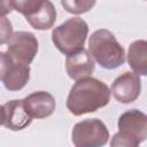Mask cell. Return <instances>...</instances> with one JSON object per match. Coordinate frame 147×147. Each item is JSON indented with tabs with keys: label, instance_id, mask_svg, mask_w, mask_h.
Wrapping results in <instances>:
<instances>
[{
	"label": "cell",
	"instance_id": "6da1fadb",
	"mask_svg": "<svg viewBox=\"0 0 147 147\" xmlns=\"http://www.w3.org/2000/svg\"><path fill=\"white\" fill-rule=\"evenodd\" d=\"M110 94V88L103 82L93 77L83 78L70 88L67 108L75 116L94 113L108 105Z\"/></svg>",
	"mask_w": 147,
	"mask_h": 147
},
{
	"label": "cell",
	"instance_id": "7a4b0ae2",
	"mask_svg": "<svg viewBox=\"0 0 147 147\" xmlns=\"http://www.w3.org/2000/svg\"><path fill=\"white\" fill-rule=\"evenodd\" d=\"M88 52L96 63L107 70H113L125 62V51L115 36L107 29H99L88 40Z\"/></svg>",
	"mask_w": 147,
	"mask_h": 147
},
{
	"label": "cell",
	"instance_id": "3957f363",
	"mask_svg": "<svg viewBox=\"0 0 147 147\" xmlns=\"http://www.w3.org/2000/svg\"><path fill=\"white\" fill-rule=\"evenodd\" d=\"M88 25L80 17H71L52 31V41L64 55L69 56L84 48Z\"/></svg>",
	"mask_w": 147,
	"mask_h": 147
},
{
	"label": "cell",
	"instance_id": "277c9868",
	"mask_svg": "<svg viewBox=\"0 0 147 147\" xmlns=\"http://www.w3.org/2000/svg\"><path fill=\"white\" fill-rule=\"evenodd\" d=\"M13 7L24 15L28 23L36 30H48L56 21V9L48 0H18L13 1Z\"/></svg>",
	"mask_w": 147,
	"mask_h": 147
},
{
	"label": "cell",
	"instance_id": "5b68a950",
	"mask_svg": "<svg viewBox=\"0 0 147 147\" xmlns=\"http://www.w3.org/2000/svg\"><path fill=\"white\" fill-rule=\"evenodd\" d=\"M108 139V129L99 118H87L78 122L71 131V141L75 147H103Z\"/></svg>",
	"mask_w": 147,
	"mask_h": 147
},
{
	"label": "cell",
	"instance_id": "8992f818",
	"mask_svg": "<svg viewBox=\"0 0 147 147\" xmlns=\"http://www.w3.org/2000/svg\"><path fill=\"white\" fill-rule=\"evenodd\" d=\"M38 52V40L32 32L16 31L7 42V53L15 63L29 65Z\"/></svg>",
	"mask_w": 147,
	"mask_h": 147
},
{
	"label": "cell",
	"instance_id": "52a82bcc",
	"mask_svg": "<svg viewBox=\"0 0 147 147\" xmlns=\"http://www.w3.org/2000/svg\"><path fill=\"white\" fill-rule=\"evenodd\" d=\"M110 92L118 102L131 103L136 101L141 92L140 76L131 71L122 74L111 84Z\"/></svg>",
	"mask_w": 147,
	"mask_h": 147
},
{
	"label": "cell",
	"instance_id": "ba28073f",
	"mask_svg": "<svg viewBox=\"0 0 147 147\" xmlns=\"http://www.w3.org/2000/svg\"><path fill=\"white\" fill-rule=\"evenodd\" d=\"M117 126L119 133L134 138L139 142L146 140L147 116L138 109H130L123 113L118 118Z\"/></svg>",
	"mask_w": 147,
	"mask_h": 147
},
{
	"label": "cell",
	"instance_id": "9c48e42d",
	"mask_svg": "<svg viewBox=\"0 0 147 147\" xmlns=\"http://www.w3.org/2000/svg\"><path fill=\"white\" fill-rule=\"evenodd\" d=\"M22 101L25 111L32 119H41L51 116L56 107L54 96L46 91L33 92L26 95Z\"/></svg>",
	"mask_w": 147,
	"mask_h": 147
},
{
	"label": "cell",
	"instance_id": "30bf717a",
	"mask_svg": "<svg viewBox=\"0 0 147 147\" xmlns=\"http://www.w3.org/2000/svg\"><path fill=\"white\" fill-rule=\"evenodd\" d=\"M94 60L92 59L90 52L85 48L67 56L65 71L68 76L76 82L90 77L94 72Z\"/></svg>",
	"mask_w": 147,
	"mask_h": 147
},
{
	"label": "cell",
	"instance_id": "8fae6325",
	"mask_svg": "<svg viewBox=\"0 0 147 147\" xmlns=\"http://www.w3.org/2000/svg\"><path fill=\"white\" fill-rule=\"evenodd\" d=\"M5 122L3 125L11 131H21L28 127L32 118L24 109L22 100H10L3 105Z\"/></svg>",
	"mask_w": 147,
	"mask_h": 147
},
{
	"label": "cell",
	"instance_id": "7c38bea8",
	"mask_svg": "<svg viewBox=\"0 0 147 147\" xmlns=\"http://www.w3.org/2000/svg\"><path fill=\"white\" fill-rule=\"evenodd\" d=\"M127 63L138 76L147 75V41L136 40L129 46Z\"/></svg>",
	"mask_w": 147,
	"mask_h": 147
},
{
	"label": "cell",
	"instance_id": "4fadbf2b",
	"mask_svg": "<svg viewBox=\"0 0 147 147\" xmlns=\"http://www.w3.org/2000/svg\"><path fill=\"white\" fill-rule=\"evenodd\" d=\"M30 79V67L21 63H15L10 67L3 78V85L8 91L22 90Z\"/></svg>",
	"mask_w": 147,
	"mask_h": 147
},
{
	"label": "cell",
	"instance_id": "5bb4252c",
	"mask_svg": "<svg viewBox=\"0 0 147 147\" xmlns=\"http://www.w3.org/2000/svg\"><path fill=\"white\" fill-rule=\"evenodd\" d=\"M61 5L70 14H83V13L88 11L95 5V1L93 0L92 1L91 0H74V1L62 0Z\"/></svg>",
	"mask_w": 147,
	"mask_h": 147
},
{
	"label": "cell",
	"instance_id": "9a60e30c",
	"mask_svg": "<svg viewBox=\"0 0 147 147\" xmlns=\"http://www.w3.org/2000/svg\"><path fill=\"white\" fill-rule=\"evenodd\" d=\"M139 145L140 142L137 139L117 132L113 136L109 147H139Z\"/></svg>",
	"mask_w": 147,
	"mask_h": 147
},
{
	"label": "cell",
	"instance_id": "2e32d148",
	"mask_svg": "<svg viewBox=\"0 0 147 147\" xmlns=\"http://www.w3.org/2000/svg\"><path fill=\"white\" fill-rule=\"evenodd\" d=\"M13 25L7 16L0 15V45L7 44L13 36Z\"/></svg>",
	"mask_w": 147,
	"mask_h": 147
},
{
	"label": "cell",
	"instance_id": "e0dca14e",
	"mask_svg": "<svg viewBox=\"0 0 147 147\" xmlns=\"http://www.w3.org/2000/svg\"><path fill=\"white\" fill-rule=\"evenodd\" d=\"M13 64H14V61L8 55V53L0 52V80H3L6 74L8 72V70Z\"/></svg>",
	"mask_w": 147,
	"mask_h": 147
},
{
	"label": "cell",
	"instance_id": "ac0fdd59",
	"mask_svg": "<svg viewBox=\"0 0 147 147\" xmlns=\"http://www.w3.org/2000/svg\"><path fill=\"white\" fill-rule=\"evenodd\" d=\"M11 10H14L11 0L10 1H0V15L1 16H6Z\"/></svg>",
	"mask_w": 147,
	"mask_h": 147
},
{
	"label": "cell",
	"instance_id": "d6986e66",
	"mask_svg": "<svg viewBox=\"0 0 147 147\" xmlns=\"http://www.w3.org/2000/svg\"><path fill=\"white\" fill-rule=\"evenodd\" d=\"M3 122H5V109L3 106L0 105V126L3 125Z\"/></svg>",
	"mask_w": 147,
	"mask_h": 147
}]
</instances>
